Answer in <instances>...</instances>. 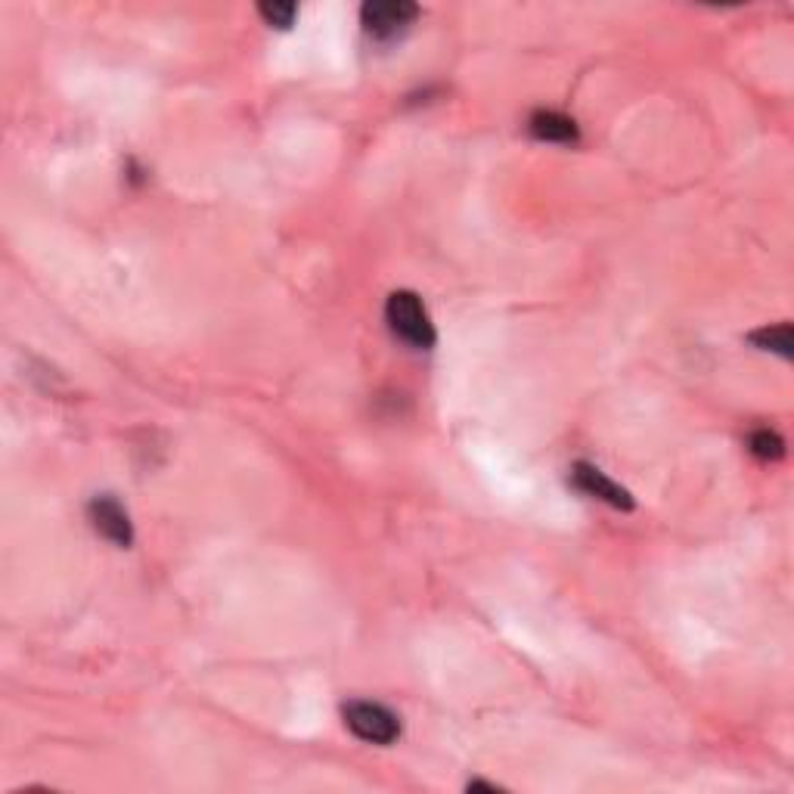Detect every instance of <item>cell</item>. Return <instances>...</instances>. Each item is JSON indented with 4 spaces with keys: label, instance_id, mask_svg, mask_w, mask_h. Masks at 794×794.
<instances>
[{
    "label": "cell",
    "instance_id": "cell-1",
    "mask_svg": "<svg viewBox=\"0 0 794 794\" xmlns=\"http://www.w3.org/2000/svg\"><path fill=\"white\" fill-rule=\"evenodd\" d=\"M385 320H388V326H391V333H395L397 339L407 341L410 348L428 351V348L438 341V333H435V326H431V317H428L423 298L410 292V289H397V292L388 295Z\"/></svg>",
    "mask_w": 794,
    "mask_h": 794
},
{
    "label": "cell",
    "instance_id": "cell-2",
    "mask_svg": "<svg viewBox=\"0 0 794 794\" xmlns=\"http://www.w3.org/2000/svg\"><path fill=\"white\" fill-rule=\"evenodd\" d=\"M341 717H345V726L351 730L354 736L360 742H369V745H391L400 738L397 714L385 705H376V702H348Z\"/></svg>",
    "mask_w": 794,
    "mask_h": 794
},
{
    "label": "cell",
    "instance_id": "cell-3",
    "mask_svg": "<svg viewBox=\"0 0 794 794\" xmlns=\"http://www.w3.org/2000/svg\"><path fill=\"white\" fill-rule=\"evenodd\" d=\"M419 16V7L410 0H369L360 7V22L373 38H395Z\"/></svg>",
    "mask_w": 794,
    "mask_h": 794
},
{
    "label": "cell",
    "instance_id": "cell-4",
    "mask_svg": "<svg viewBox=\"0 0 794 794\" xmlns=\"http://www.w3.org/2000/svg\"><path fill=\"white\" fill-rule=\"evenodd\" d=\"M88 515L93 530H97L100 537H106L109 544L121 546V549H128V546L133 544L131 515H128V509H125L116 497H109V494L93 497L88 506Z\"/></svg>",
    "mask_w": 794,
    "mask_h": 794
},
{
    "label": "cell",
    "instance_id": "cell-5",
    "mask_svg": "<svg viewBox=\"0 0 794 794\" xmlns=\"http://www.w3.org/2000/svg\"><path fill=\"white\" fill-rule=\"evenodd\" d=\"M572 485L577 487L580 494H587V497L605 503V506H612V509H621V513H631L633 509L631 490L621 487L618 482H612L603 469H596V466H589V463H577V466H574Z\"/></svg>",
    "mask_w": 794,
    "mask_h": 794
},
{
    "label": "cell",
    "instance_id": "cell-6",
    "mask_svg": "<svg viewBox=\"0 0 794 794\" xmlns=\"http://www.w3.org/2000/svg\"><path fill=\"white\" fill-rule=\"evenodd\" d=\"M528 131L534 133L537 140H544V143H562V147H574V143L580 140L577 121L568 116H562V112H553V109L534 112L528 121Z\"/></svg>",
    "mask_w": 794,
    "mask_h": 794
},
{
    "label": "cell",
    "instance_id": "cell-7",
    "mask_svg": "<svg viewBox=\"0 0 794 794\" xmlns=\"http://www.w3.org/2000/svg\"><path fill=\"white\" fill-rule=\"evenodd\" d=\"M748 341L754 345V348H761V351H773V354H780V357H785V360H792V354H794L792 324L764 326V329L751 333Z\"/></svg>",
    "mask_w": 794,
    "mask_h": 794
},
{
    "label": "cell",
    "instance_id": "cell-8",
    "mask_svg": "<svg viewBox=\"0 0 794 794\" xmlns=\"http://www.w3.org/2000/svg\"><path fill=\"white\" fill-rule=\"evenodd\" d=\"M748 450L757 456V459H782L785 441H782L773 428H757V431H751L748 435Z\"/></svg>",
    "mask_w": 794,
    "mask_h": 794
},
{
    "label": "cell",
    "instance_id": "cell-9",
    "mask_svg": "<svg viewBox=\"0 0 794 794\" xmlns=\"http://www.w3.org/2000/svg\"><path fill=\"white\" fill-rule=\"evenodd\" d=\"M258 13L265 16V22L270 26V29H292L295 16H298V7L295 3H289V0H265L261 7H258Z\"/></svg>",
    "mask_w": 794,
    "mask_h": 794
},
{
    "label": "cell",
    "instance_id": "cell-10",
    "mask_svg": "<svg viewBox=\"0 0 794 794\" xmlns=\"http://www.w3.org/2000/svg\"><path fill=\"white\" fill-rule=\"evenodd\" d=\"M466 792H490V794H500L503 788L500 785H494V782H485V780H472L469 785H466Z\"/></svg>",
    "mask_w": 794,
    "mask_h": 794
}]
</instances>
